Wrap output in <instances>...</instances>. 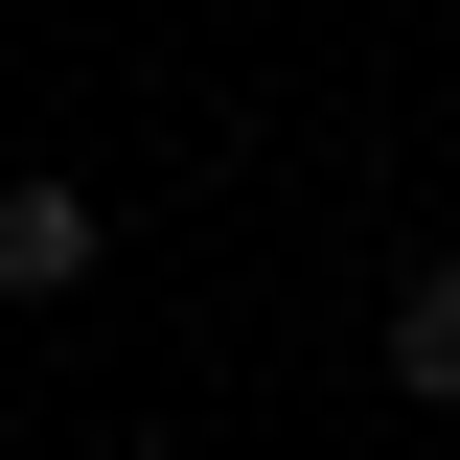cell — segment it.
I'll return each instance as SVG.
<instances>
[{"instance_id": "obj_2", "label": "cell", "mask_w": 460, "mask_h": 460, "mask_svg": "<svg viewBox=\"0 0 460 460\" xmlns=\"http://www.w3.org/2000/svg\"><path fill=\"white\" fill-rule=\"evenodd\" d=\"M368 368H392L414 414H460V253H438V277H392V323H368Z\"/></svg>"}, {"instance_id": "obj_1", "label": "cell", "mask_w": 460, "mask_h": 460, "mask_svg": "<svg viewBox=\"0 0 460 460\" xmlns=\"http://www.w3.org/2000/svg\"><path fill=\"white\" fill-rule=\"evenodd\" d=\"M93 253H115V208H93V184H47V162L0 184V299H69Z\"/></svg>"}]
</instances>
